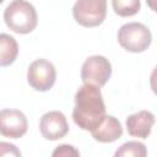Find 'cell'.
Instances as JSON below:
<instances>
[{
  "mask_svg": "<svg viewBox=\"0 0 157 157\" xmlns=\"http://www.w3.org/2000/svg\"><path fill=\"white\" fill-rule=\"evenodd\" d=\"M105 104L101 88L96 85L83 83L75 94L72 119L75 124L86 131L94 130L105 118Z\"/></svg>",
  "mask_w": 157,
  "mask_h": 157,
  "instance_id": "cell-1",
  "label": "cell"
},
{
  "mask_svg": "<svg viewBox=\"0 0 157 157\" xmlns=\"http://www.w3.org/2000/svg\"><path fill=\"white\" fill-rule=\"evenodd\" d=\"M6 26L18 34L31 33L38 22L34 6L26 0H12L4 10Z\"/></svg>",
  "mask_w": 157,
  "mask_h": 157,
  "instance_id": "cell-2",
  "label": "cell"
},
{
  "mask_svg": "<svg viewBox=\"0 0 157 157\" xmlns=\"http://www.w3.org/2000/svg\"><path fill=\"white\" fill-rule=\"evenodd\" d=\"M118 42L121 48L130 53H142L150 47L152 34L144 23L129 22L119 28Z\"/></svg>",
  "mask_w": 157,
  "mask_h": 157,
  "instance_id": "cell-3",
  "label": "cell"
},
{
  "mask_svg": "<svg viewBox=\"0 0 157 157\" xmlns=\"http://www.w3.org/2000/svg\"><path fill=\"white\" fill-rule=\"evenodd\" d=\"M75 21L83 27H97L107 16V0H77L72 7Z\"/></svg>",
  "mask_w": 157,
  "mask_h": 157,
  "instance_id": "cell-4",
  "label": "cell"
},
{
  "mask_svg": "<svg viewBox=\"0 0 157 157\" xmlns=\"http://www.w3.org/2000/svg\"><path fill=\"white\" fill-rule=\"evenodd\" d=\"M56 80L55 66L47 59H37L29 64L27 70V82L28 85L39 92L49 91Z\"/></svg>",
  "mask_w": 157,
  "mask_h": 157,
  "instance_id": "cell-5",
  "label": "cell"
},
{
  "mask_svg": "<svg viewBox=\"0 0 157 157\" xmlns=\"http://www.w3.org/2000/svg\"><path fill=\"white\" fill-rule=\"evenodd\" d=\"M112 75V64L103 55H92L85 60L81 67V80L83 83L102 87Z\"/></svg>",
  "mask_w": 157,
  "mask_h": 157,
  "instance_id": "cell-6",
  "label": "cell"
},
{
  "mask_svg": "<svg viewBox=\"0 0 157 157\" xmlns=\"http://www.w3.org/2000/svg\"><path fill=\"white\" fill-rule=\"evenodd\" d=\"M28 121L26 115L18 109H1L0 132L5 137L20 139L27 132Z\"/></svg>",
  "mask_w": 157,
  "mask_h": 157,
  "instance_id": "cell-7",
  "label": "cell"
},
{
  "mask_svg": "<svg viewBox=\"0 0 157 157\" xmlns=\"http://www.w3.org/2000/svg\"><path fill=\"white\" fill-rule=\"evenodd\" d=\"M39 130L45 140L55 141L63 139L69 132V124L66 117L59 110L47 112L40 118Z\"/></svg>",
  "mask_w": 157,
  "mask_h": 157,
  "instance_id": "cell-8",
  "label": "cell"
},
{
  "mask_svg": "<svg viewBox=\"0 0 157 157\" xmlns=\"http://www.w3.org/2000/svg\"><path fill=\"white\" fill-rule=\"evenodd\" d=\"M155 121L156 119L153 113H151L150 110H140L129 115L125 120V125L129 135L134 137L147 139L151 134Z\"/></svg>",
  "mask_w": 157,
  "mask_h": 157,
  "instance_id": "cell-9",
  "label": "cell"
},
{
  "mask_svg": "<svg viewBox=\"0 0 157 157\" xmlns=\"http://www.w3.org/2000/svg\"><path fill=\"white\" fill-rule=\"evenodd\" d=\"M92 137L98 142H114L123 135V126L120 121L113 115H105L103 121L91 131Z\"/></svg>",
  "mask_w": 157,
  "mask_h": 157,
  "instance_id": "cell-10",
  "label": "cell"
},
{
  "mask_svg": "<svg viewBox=\"0 0 157 157\" xmlns=\"http://www.w3.org/2000/svg\"><path fill=\"white\" fill-rule=\"evenodd\" d=\"M18 54V45L13 37L6 33L0 34V65H11Z\"/></svg>",
  "mask_w": 157,
  "mask_h": 157,
  "instance_id": "cell-11",
  "label": "cell"
},
{
  "mask_svg": "<svg viewBox=\"0 0 157 157\" xmlns=\"http://www.w3.org/2000/svg\"><path fill=\"white\" fill-rule=\"evenodd\" d=\"M114 12L121 17H130L140 11V0H112Z\"/></svg>",
  "mask_w": 157,
  "mask_h": 157,
  "instance_id": "cell-12",
  "label": "cell"
},
{
  "mask_svg": "<svg viewBox=\"0 0 157 157\" xmlns=\"http://www.w3.org/2000/svg\"><path fill=\"white\" fill-rule=\"evenodd\" d=\"M147 155L146 146L142 142L139 141H128L123 144L117 151L115 156L121 157V156H135V157H145Z\"/></svg>",
  "mask_w": 157,
  "mask_h": 157,
  "instance_id": "cell-13",
  "label": "cell"
},
{
  "mask_svg": "<svg viewBox=\"0 0 157 157\" xmlns=\"http://www.w3.org/2000/svg\"><path fill=\"white\" fill-rule=\"evenodd\" d=\"M52 155L53 156H78L80 152L71 145H60L53 151Z\"/></svg>",
  "mask_w": 157,
  "mask_h": 157,
  "instance_id": "cell-14",
  "label": "cell"
},
{
  "mask_svg": "<svg viewBox=\"0 0 157 157\" xmlns=\"http://www.w3.org/2000/svg\"><path fill=\"white\" fill-rule=\"evenodd\" d=\"M150 86H151L152 92L157 96V66L153 69V71L150 76Z\"/></svg>",
  "mask_w": 157,
  "mask_h": 157,
  "instance_id": "cell-15",
  "label": "cell"
},
{
  "mask_svg": "<svg viewBox=\"0 0 157 157\" xmlns=\"http://www.w3.org/2000/svg\"><path fill=\"white\" fill-rule=\"evenodd\" d=\"M146 4L152 11L157 12V0H146Z\"/></svg>",
  "mask_w": 157,
  "mask_h": 157,
  "instance_id": "cell-16",
  "label": "cell"
}]
</instances>
